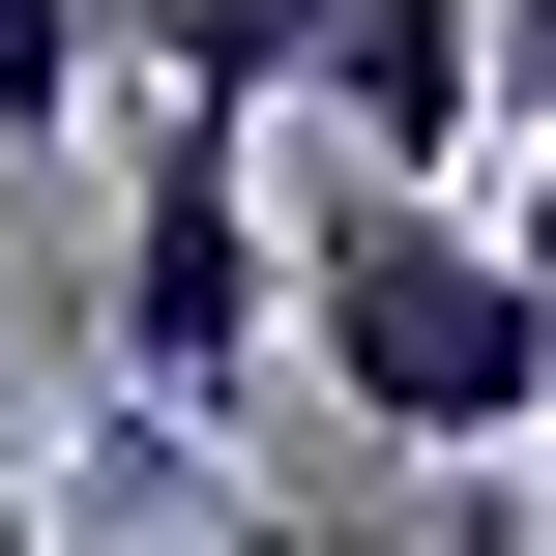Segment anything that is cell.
Listing matches in <instances>:
<instances>
[{"label":"cell","instance_id":"6da1fadb","mask_svg":"<svg viewBox=\"0 0 556 556\" xmlns=\"http://www.w3.org/2000/svg\"><path fill=\"white\" fill-rule=\"evenodd\" d=\"M293 352H323V410L410 440V469L556 440V264L469 176H323V205H293Z\"/></svg>","mask_w":556,"mask_h":556},{"label":"cell","instance_id":"7a4b0ae2","mask_svg":"<svg viewBox=\"0 0 556 556\" xmlns=\"http://www.w3.org/2000/svg\"><path fill=\"white\" fill-rule=\"evenodd\" d=\"M264 352H293L264 117H235V88H147V117H117V410H147V440H205Z\"/></svg>","mask_w":556,"mask_h":556},{"label":"cell","instance_id":"3957f363","mask_svg":"<svg viewBox=\"0 0 556 556\" xmlns=\"http://www.w3.org/2000/svg\"><path fill=\"white\" fill-rule=\"evenodd\" d=\"M469 88H498V0H352V59H323V117L381 176H469Z\"/></svg>","mask_w":556,"mask_h":556},{"label":"cell","instance_id":"277c9868","mask_svg":"<svg viewBox=\"0 0 556 556\" xmlns=\"http://www.w3.org/2000/svg\"><path fill=\"white\" fill-rule=\"evenodd\" d=\"M352 0H117V88H235V117H323Z\"/></svg>","mask_w":556,"mask_h":556},{"label":"cell","instance_id":"5b68a950","mask_svg":"<svg viewBox=\"0 0 556 556\" xmlns=\"http://www.w3.org/2000/svg\"><path fill=\"white\" fill-rule=\"evenodd\" d=\"M117 117V0H0V147H88Z\"/></svg>","mask_w":556,"mask_h":556},{"label":"cell","instance_id":"8992f818","mask_svg":"<svg viewBox=\"0 0 556 556\" xmlns=\"http://www.w3.org/2000/svg\"><path fill=\"white\" fill-rule=\"evenodd\" d=\"M498 235H528V264H556V117H528V147H498Z\"/></svg>","mask_w":556,"mask_h":556},{"label":"cell","instance_id":"52a82bcc","mask_svg":"<svg viewBox=\"0 0 556 556\" xmlns=\"http://www.w3.org/2000/svg\"><path fill=\"white\" fill-rule=\"evenodd\" d=\"M498 29H528V59H556V0H498Z\"/></svg>","mask_w":556,"mask_h":556},{"label":"cell","instance_id":"ba28073f","mask_svg":"<svg viewBox=\"0 0 556 556\" xmlns=\"http://www.w3.org/2000/svg\"><path fill=\"white\" fill-rule=\"evenodd\" d=\"M528 469H556V440H528Z\"/></svg>","mask_w":556,"mask_h":556}]
</instances>
